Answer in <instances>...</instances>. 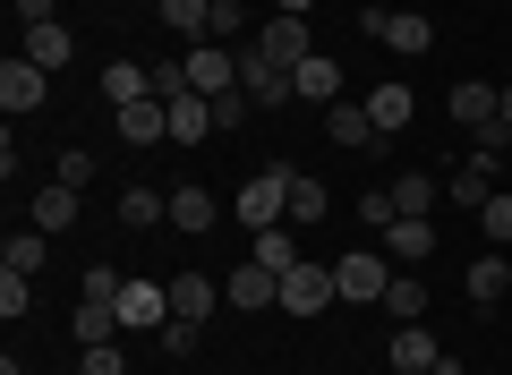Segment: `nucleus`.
I'll list each match as a JSON object with an SVG mask.
<instances>
[{"label": "nucleus", "mask_w": 512, "mask_h": 375, "mask_svg": "<svg viewBox=\"0 0 512 375\" xmlns=\"http://www.w3.org/2000/svg\"><path fill=\"white\" fill-rule=\"evenodd\" d=\"M231 214H239V231H274V222H291V171H256V179H239V197H231Z\"/></svg>", "instance_id": "f257e3e1"}, {"label": "nucleus", "mask_w": 512, "mask_h": 375, "mask_svg": "<svg viewBox=\"0 0 512 375\" xmlns=\"http://www.w3.org/2000/svg\"><path fill=\"white\" fill-rule=\"evenodd\" d=\"M333 299H342V282H333V256H299V265L282 273V316H325Z\"/></svg>", "instance_id": "f03ea898"}, {"label": "nucleus", "mask_w": 512, "mask_h": 375, "mask_svg": "<svg viewBox=\"0 0 512 375\" xmlns=\"http://www.w3.org/2000/svg\"><path fill=\"white\" fill-rule=\"evenodd\" d=\"M333 282H342L350 307H384V290H393V256H384V248H350V256H333Z\"/></svg>", "instance_id": "7ed1b4c3"}, {"label": "nucleus", "mask_w": 512, "mask_h": 375, "mask_svg": "<svg viewBox=\"0 0 512 375\" xmlns=\"http://www.w3.org/2000/svg\"><path fill=\"white\" fill-rule=\"evenodd\" d=\"M359 35H376L384 52H436V18L427 9H359Z\"/></svg>", "instance_id": "20e7f679"}, {"label": "nucleus", "mask_w": 512, "mask_h": 375, "mask_svg": "<svg viewBox=\"0 0 512 375\" xmlns=\"http://www.w3.org/2000/svg\"><path fill=\"white\" fill-rule=\"evenodd\" d=\"M444 111H453V120L470 128L478 145H504V128H495V120H504V94H495L487 77H461V86H453V103H444Z\"/></svg>", "instance_id": "39448f33"}, {"label": "nucleus", "mask_w": 512, "mask_h": 375, "mask_svg": "<svg viewBox=\"0 0 512 375\" xmlns=\"http://www.w3.org/2000/svg\"><path fill=\"white\" fill-rule=\"evenodd\" d=\"M188 94H205V103H222V94L239 86V52L231 43H188Z\"/></svg>", "instance_id": "423d86ee"}, {"label": "nucleus", "mask_w": 512, "mask_h": 375, "mask_svg": "<svg viewBox=\"0 0 512 375\" xmlns=\"http://www.w3.org/2000/svg\"><path fill=\"white\" fill-rule=\"evenodd\" d=\"M43 94H52V69H35L26 52H9V60H0V111H9V120L43 111Z\"/></svg>", "instance_id": "0eeeda50"}, {"label": "nucleus", "mask_w": 512, "mask_h": 375, "mask_svg": "<svg viewBox=\"0 0 512 375\" xmlns=\"http://www.w3.org/2000/svg\"><path fill=\"white\" fill-rule=\"evenodd\" d=\"M239 94H248L256 111L291 103V69H282V60H265V52H256V43H239Z\"/></svg>", "instance_id": "6e6552de"}, {"label": "nucleus", "mask_w": 512, "mask_h": 375, "mask_svg": "<svg viewBox=\"0 0 512 375\" xmlns=\"http://www.w3.org/2000/svg\"><path fill=\"white\" fill-rule=\"evenodd\" d=\"M256 52H265V60H282V69H299V60H308L316 52V35H308V18H282V9H274V18H265V26H256Z\"/></svg>", "instance_id": "1a4fd4ad"}, {"label": "nucleus", "mask_w": 512, "mask_h": 375, "mask_svg": "<svg viewBox=\"0 0 512 375\" xmlns=\"http://www.w3.org/2000/svg\"><path fill=\"white\" fill-rule=\"evenodd\" d=\"M376 239H384V256H393L402 273H419L427 256H436V231H427V214H402V222H384Z\"/></svg>", "instance_id": "9d476101"}, {"label": "nucleus", "mask_w": 512, "mask_h": 375, "mask_svg": "<svg viewBox=\"0 0 512 375\" xmlns=\"http://www.w3.org/2000/svg\"><path fill=\"white\" fill-rule=\"evenodd\" d=\"M291 94H299V103H316V111H333V103H342V60H333V52H308V60L291 69Z\"/></svg>", "instance_id": "9b49d317"}, {"label": "nucleus", "mask_w": 512, "mask_h": 375, "mask_svg": "<svg viewBox=\"0 0 512 375\" xmlns=\"http://www.w3.org/2000/svg\"><path fill=\"white\" fill-rule=\"evenodd\" d=\"M120 324H128V333L171 324V282H120Z\"/></svg>", "instance_id": "f8f14e48"}, {"label": "nucleus", "mask_w": 512, "mask_h": 375, "mask_svg": "<svg viewBox=\"0 0 512 375\" xmlns=\"http://www.w3.org/2000/svg\"><path fill=\"white\" fill-rule=\"evenodd\" d=\"M444 367V341L427 324H393V375H436Z\"/></svg>", "instance_id": "ddd939ff"}, {"label": "nucleus", "mask_w": 512, "mask_h": 375, "mask_svg": "<svg viewBox=\"0 0 512 375\" xmlns=\"http://www.w3.org/2000/svg\"><path fill=\"white\" fill-rule=\"evenodd\" d=\"M214 222H222V197L205 179H180L171 188V231H214Z\"/></svg>", "instance_id": "4468645a"}, {"label": "nucleus", "mask_w": 512, "mask_h": 375, "mask_svg": "<svg viewBox=\"0 0 512 375\" xmlns=\"http://www.w3.org/2000/svg\"><path fill=\"white\" fill-rule=\"evenodd\" d=\"M325 137L342 145V154H376V145H384L376 120H367V103H333V111H325Z\"/></svg>", "instance_id": "2eb2a0df"}, {"label": "nucleus", "mask_w": 512, "mask_h": 375, "mask_svg": "<svg viewBox=\"0 0 512 375\" xmlns=\"http://www.w3.org/2000/svg\"><path fill=\"white\" fill-rule=\"evenodd\" d=\"M222 299H231V307H282V273H265V265L248 256V265H231Z\"/></svg>", "instance_id": "dca6fc26"}, {"label": "nucleus", "mask_w": 512, "mask_h": 375, "mask_svg": "<svg viewBox=\"0 0 512 375\" xmlns=\"http://www.w3.org/2000/svg\"><path fill=\"white\" fill-rule=\"evenodd\" d=\"M103 103H111V111L154 103V69H146V60H111V69H103Z\"/></svg>", "instance_id": "f3484780"}, {"label": "nucleus", "mask_w": 512, "mask_h": 375, "mask_svg": "<svg viewBox=\"0 0 512 375\" xmlns=\"http://www.w3.org/2000/svg\"><path fill=\"white\" fill-rule=\"evenodd\" d=\"M163 111H171V145H205V137H214V128H222L205 94H171Z\"/></svg>", "instance_id": "a211bd4d"}, {"label": "nucleus", "mask_w": 512, "mask_h": 375, "mask_svg": "<svg viewBox=\"0 0 512 375\" xmlns=\"http://www.w3.org/2000/svg\"><path fill=\"white\" fill-rule=\"evenodd\" d=\"M410 111H419V103H410V86H402V77H384V86L367 94V120H376V137H402V128H410Z\"/></svg>", "instance_id": "6ab92c4d"}, {"label": "nucleus", "mask_w": 512, "mask_h": 375, "mask_svg": "<svg viewBox=\"0 0 512 375\" xmlns=\"http://www.w3.org/2000/svg\"><path fill=\"white\" fill-rule=\"evenodd\" d=\"M0 265H9V273H26V282H35V273L52 265V231H35V222H26V231H9V248H0Z\"/></svg>", "instance_id": "aec40b11"}, {"label": "nucleus", "mask_w": 512, "mask_h": 375, "mask_svg": "<svg viewBox=\"0 0 512 375\" xmlns=\"http://www.w3.org/2000/svg\"><path fill=\"white\" fill-rule=\"evenodd\" d=\"M128 324H120V307L111 299H77V350H103V341H120Z\"/></svg>", "instance_id": "412c9836"}, {"label": "nucleus", "mask_w": 512, "mask_h": 375, "mask_svg": "<svg viewBox=\"0 0 512 375\" xmlns=\"http://www.w3.org/2000/svg\"><path fill=\"white\" fill-rule=\"evenodd\" d=\"M26 222H35V231H69L77 222V188H35V197H26Z\"/></svg>", "instance_id": "4be33fe9"}, {"label": "nucleus", "mask_w": 512, "mask_h": 375, "mask_svg": "<svg viewBox=\"0 0 512 375\" xmlns=\"http://www.w3.org/2000/svg\"><path fill=\"white\" fill-rule=\"evenodd\" d=\"M214 307H222V290L205 282V273H180V282H171V316H180V324H205Z\"/></svg>", "instance_id": "5701e85b"}, {"label": "nucleus", "mask_w": 512, "mask_h": 375, "mask_svg": "<svg viewBox=\"0 0 512 375\" xmlns=\"http://www.w3.org/2000/svg\"><path fill=\"white\" fill-rule=\"evenodd\" d=\"M111 128H120L128 145H154V137H171V111L163 103H128V111H111Z\"/></svg>", "instance_id": "b1692460"}, {"label": "nucleus", "mask_w": 512, "mask_h": 375, "mask_svg": "<svg viewBox=\"0 0 512 375\" xmlns=\"http://www.w3.org/2000/svg\"><path fill=\"white\" fill-rule=\"evenodd\" d=\"M384 316H393V324H419V316H427V282H419V273H402V265H393V290H384Z\"/></svg>", "instance_id": "393cba45"}, {"label": "nucleus", "mask_w": 512, "mask_h": 375, "mask_svg": "<svg viewBox=\"0 0 512 375\" xmlns=\"http://www.w3.org/2000/svg\"><path fill=\"white\" fill-rule=\"evenodd\" d=\"M120 222L128 231H154V222H171V197L163 188H120Z\"/></svg>", "instance_id": "a878e982"}, {"label": "nucleus", "mask_w": 512, "mask_h": 375, "mask_svg": "<svg viewBox=\"0 0 512 375\" xmlns=\"http://www.w3.org/2000/svg\"><path fill=\"white\" fill-rule=\"evenodd\" d=\"M18 52H26V60H35V69H60V60H69V52H77V43H69V26H60V18H52V26H26V43H18Z\"/></svg>", "instance_id": "bb28decb"}, {"label": "nucleus", "mask_w": 512, "mask_h": 375, "mask_svg": "<svg viewBox=\"0 0 512 375\" xmlns=\"http://www.w3.org/2000/svg\"><path fill=\"white\" fill-rule=\"evenodd\" d=\"M504 290H512V256H495V248H487V256L470 265V299H478V307H495Z\"/></svg>", "instance_id": "cd10ccee"}, {"label": "nucleus", "mask_w": 512, "mask_h": 375, "mask_svg": "<svg viewBox=\"0 0 512 375\" xmlns=\"http://www.w3.org/2000/svg\"><path fill=\"white\" fill-rule=\"evenodd\" d=\"M163 26L180 43H205V26H214V0H163Z\"/></svg>", "instance_id": "c85d7f7f"}, {"label": "nucleus", "mask_w": 512, "mask_h": 375, "mask_svg": "<svg viewBox=\"0 0 512 375\" xmlns=\"http://www.w3.org/2000/svg\"><path fill=\"white\" fill-rule=\"evenodd\" d=\"M248 256H256L265 273H291V265H299V248H291V222H274V231H256V239H248Z\"/></svg>", "instance_id": "c756f323"}, {"label": "nucleus", "mask_w": 512, "mask_h": 375, "mask_svg": "<svg viewBox=\"0 0 512 375\" xmlns=\"http://www.w3.org/2000/svg\"><path fill=\"white\" fill-rule=\"evenodd\" d=\"M325 214H333V197H325V179L291 171V222H325Z\"/></svg>", "instance_id": "7c9ffc66"}, {"label": "nucleus", "mask_w": 512, "mask_h": 375, "mask_svg": "<svg viewBox=\"0 0 512 375\" xmlns=\"http://www.w3.org/2000/svg\"><path fill=\"white\" fill-rule=\"evenodd\" d=\"M478 231H487V248H512V188H495V197L478 205Z\"/></svg>", "instance_id": "2f4dec72"}, {"label": "nucleus", "mask_w": 512, "mask_h": 375, "mask_svg": "<svg viewBox=\"0 0 512 375\" xmlns=\"http://www.w3.org/2000/svg\"><path fill=\"white\" fill-rule=\"evenodd\" d=\"M0 316H9V324L35 316V282H26V273H9V265H0Z\"/></svg>", "instance_id": "473e14b6"}, {"label": "nucleus", "mask_w": 512, "mask_h": 375, "mask_svg": "<svg viewBox=\"0 0 512 375\" xmlns=\"http://www.w3.org/2000/svg\"><path fill=\"white\" fill-rule=\"evenodd\" d=\"M427 205H436V179H427V171H402V179H393V214H427Z\"/></svg>", "instance_id": "72a5a7b5"}, {"label": "nucleus", "mask_w": 512, "mask_h": 375, "mask_svg": "<svg viewBox=\"0 0 512 375\" xmlns=\"http://www.w3.org/2000/svg\"><path fill=\"white\" fill-rule=\"evenodd\" d=\"M248 35V9L239 0H214V26H205V43H239Z\"/></svg>", "instance_id": "f704fd0d"}, {"label": "nucleus", "mask_w": 512, "mask_h": 375, "mask_svg": "<svg viewBox=\"0 0 512 375\" xmlns=\"http://www.w3.org/2000/svg\"><path fill=\"white\" fill-rule=\"evenodd\" d=\"M77 375H128L120 341H103V350H77Z\"/></svg>", "instance_id": "c9c22d12"}, {"label": "nucleus", "mask_w": 512, "mask_h": 375, "mask_svg": "<svg viewBox=\"0 0 512 375\" xmlns=\"http://www.w3.org/2000/svg\"><path fill=\"white\" fill-rule=\"evenodd\" d=\"M359 222H367V231H384V222H402V214H393V188H367V197H359Z\"/></svg>", "instance_id": "e433bc0d"}, {"label": "nucleus", "mask_w": 512, "mask_h": 375, "mask_svg": "<svg viewBox=\"0 0 512 375\" xmlns=\"http://www.w3.org/2000/svg\"><path fill=\"white\" fill-rule=\"evenodd\" d=\"M120 282H128V273H111V265H86V290H77V299H111V307H120Z\"/></svg>", "instance_id": "4c0bfd02"}, {"label": "nucleus", "mask_w": 512, "mask_h": 375, "mask_svg": "<svg viewBox=\"0 0 512 375\" xmlns=\"http://www.w3.org/2000/svg\"><path fill=\"white\" fill-rule=\"evenodd\" d=\"M163 350H171V358H188V350H197V324L171 316V324H163Z\"/></svg>", "instance_id": "58836bf2"}, {"label": "nucleus", "mask_w": 512, "mask_h": 375, "mask_svg": "<svg viewBox=\"0 0 512 375\" xmlns=\"http://www.w3.org/2000/svg\"><path fill=\"white\" fill-rule=\"evenodd\" d=\"M94 179V154H60V188H86Z\"/></svg>", "instance_id": "ea45409f"}, {"label": "nucleus", "mask_w": 512, "mask_h": 375, "mask_svg": "<svg viewBox=\"0 0 512 375\" xmlns=\"http://www.w3.org/2000/svg\"><path fill=\"white\" fill-rule=\"evenodd\" d=\"M248 111H256V103H248V94L231 86V94H222V103H214V120H222V128H239V120H248Z\"/></svg>", "instance_id": "a19ab883"}, {"label": "nucleus", "mask_w": 512, "mask_h": 375, "mask_svg": "<svg viewBox=\"0 0 512 375\" xmlns=\"http://www.w3.org/2000/svg\"><path fill=\"white\" fill-rule=\"evenodd\" d=\"M18 18H26V26H52V18H60V0H18Z\"/></svg>", "instance_id": "79ce46f5"}, {"label": "nucleus", "mask_w": 512, "mask_h": 375, "mask_svg": "<svg viewBox=\"0 0 512 375\" xmlns=\"http://www.w3.org/2000/svg\"><path fill=\"white\" fill-rule=\"evenodd\" d=\"M274 9H282V18H308V9H316V0H274Z\"/></svg>", "instance_id": "37998d69"}, {"label": "nucleus", "mask_w": 512, "mask_h": 375, "mask_svg": "<svg viewBox=\"0 0 512 375\" xmlns=\"http://www.w3.org/2000/svg\"><path fill=\"white\" fill-rule=\"evenodd\" d=\"M495 128H504V137H512V86H504V120H495Z\"/></svg>", "instance_id": "c03bdc74"}, {"label": "nucleus", "mask_w": 512, "mask_h": 375, "mask_svg": "<svg viewBox=\"0 0 512 375\" xmlns=\"http://www.w3.org/2000/svg\"><path fill=\"white\" fill-rule=\"evenodd\" d=\"M436 375H470V367H461V358H444V367H436Z\"/></svg>", "instance_id": "a18cd8bd"}]
</instances>
